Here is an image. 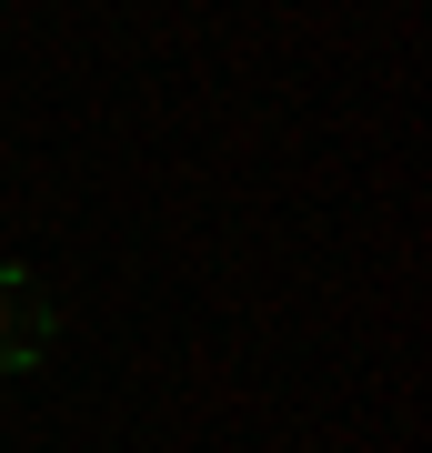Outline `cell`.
<instances>
[{
	"mask_svg": "<svg viewBox=\"0 0 432 453\" xmlns=\"http://www.w3.org/2000/svg\"><path fill=\"white\" fill-rule=\"evenodd\" d=\"M50 353V303L20 262H0V363H41Z\"/></svg>",
	"mask_w": 432,
	"mask_h": 453,
	"instance_id": "obj_1",
	"label": "cell"
}]
</instances>
